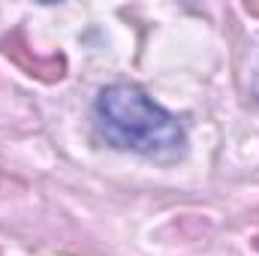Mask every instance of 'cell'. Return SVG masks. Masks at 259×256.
Segmentation results:
<instances>
[{
  "label": "cell",
  "instance_id": "6da1fadb",
  "mask_svg": "<svg viewBox=\"0 0 259 256\" xmlns=\"http://www.w3.org/2000/svg\"><path fill=\"white\" fill-rule=\"evenodd\" d=\"M97 124L115 148L160 163L178 160L187 148L184 127L136 84H112L100 91Z\"/></svg>",
  "mask_w": 259,
  "mask_h": 256
}]
</instances>
